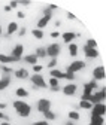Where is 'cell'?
Wrapping results in <instances>:
<instances>
[{"label": "cell", "instance_id": "6da1fadb", "mask_svg": "<svg viewBox=\"0 0 106 125\" xmlns=\"http://www.w3.org/2000/svg\"><path fill=\"white\" fill-rule=\"evenodd\" d=\"M13 109H15V112H17V115L21 116V118H28L32 115V106L28 103H25L24 100H15L13 101Z\"/></svg>", "mask_w": 106, "mask_h": 125}, {"label": "cell", "instance_id": "7a4b0ae2", "mask_svg": "<svg viewBox=\"0 0 106 125\" xmlns=\"http://www.w3.org/2000/svg\"><path fill=\"white\" fill-rule=\"evenodd\" d=\"M28 79H30V82L33 83L35 88H40V89H47V88H48L47 81H45V77H43L40 73H35V74H32V76L28 77Z\"/></svg>", "mask_w": 106, "mask_h": 125}, {"label": "cell", "instance_id": "3957f363", "mask_svg": "<svg viewBox=\"0 0 106 125\" xmlns=\"http://www.w3.org/2000/svg\"><path fill=\"white\" fill-rule=\"evenodd\" d=\"M85 69V61H82V60H73L70 64L67 66V69H66V73H76V72H81V70H84Z\"/></svg>", "mask_w": 106, "mask_h": 125}, {"label": "cell", "instance_id": "277c9868", "mask_svg": "<svg viewBox=\"0 0 106 125\" xmlns=\"http://www.w3.org/2000/svg\"><path fill=\"white\" fill-rule=\"evenodd\" d=\"M45 49H47V57H51V58H57L61 52V45L60 43H51L48 46H45Z\"/></svg>", "mask_w": 106, "mask_h": 125}, {"label": "cell", "instance_id": "5b68a950", "mask_svg": "<svg viewBox=\"0 0 106 125\" xmlns=\"http://www.w3.org/2000/svg\"><path fill=\"white\" fill-rule=\"evenodd\" d=\"M51 107H52V103L48 98H40L36 103V109H37V112H40V113H45L47 110H51Z\"/></svg>", "mask_w": 106, "mask_h": 125}, {"label": "cell", "instance_id": "8992f818", "mask_svg": "<svg viewBox=\"0 0 106 125\" xmlns=\"http://www.w3.org/2000/svg\"><path fill=\"white\" fill-rule=\"evenodd\" d=\"M61 91H63V94H64L66 97H73L75 94H76V91H78V85L75 83V82L66 83V85L61 88Z\"/></svg>", "mask_w": 106, "mask_h": 125}, {"label": "cell", "instance_id": "52a82bcc", "mask_svg": "<svg viewBox=\"0 0 106 125\" xmlns=\"http://www.w3.org/2000/svg\"><path fill=\"white\" fill-rule=\"evenodd\" d=\"M90 112H91V116H103V118H105V112H106L105 103H97V104H93V107L90 109Z\"/></svg>", "mask_w": 106, "mask_h": 125}, {"label": "cell", "instance_id": "ba28073f", "mask_svg": "<svg viewBox=\"0 0 106 125\" xmlns=\"http://www.w3.org/2000/svg\"><path fill=\"white\" fill-rule=\"evenodd\" d=\"M11 55L17 60V61H21L23 60V57H24V46L21 45V43H17L12 48V51H11Z\"/></svg>", "mask_w": 106, "mask_h": 125}, {"label": "cell", "instance_id": "9c48e42d", "mask_svg": "<svg viewBox=\"0 0 106 125\" xmlns=\"http://www.w3.org/2000/svg\"><path fill=\"white\" fill-rule=\"evenodd\" d=\"M103 101H105V88H102L99 91H94L91 94V100H90L91 104H97V103H103Z\"/></svg>", "mask_w": 106, "mask_h": 125}, {"label": "cell", "instance_id": "30bf717a", "mask_svg": "<svg viewBox=\"0 0 106 125\" xmlns=\"http://www.w3.org/2000/svg\"><path fill=\"white\" fill-rule=\"evenodd\" d=\"M105 79V67L103 66H97L93 69V81L99 82V81H103Z\"/></svg>", "mask_w": 106, "mask_h": 125}, {"label": "cell", "instance_id": "8fae6325", "mask_svg": "<svg viewBox=\"0 0 106 125\" xmlns=\"http://www.w3.org/2000/svg\"><path fill=\"white\" fill-rule=\"evenodd\" d=\"M61 36V39H63V42L64 43H73V40L76 39V33H75V31H64V33H61L60 34Z\"/></svg>", "mask_w": 106, "mask_h": 125}, {"label": "cell", "instance_id": "7c38bea8", "mask_svg": "<svg viewBox=\"0 0 106 125\" xmlns=\"http://www.w3.org/2000/svg\"><path fill=\"white\" fill-rule=\"evenodd\" d=\"M82 51H84V55H85L87 58H90V60H94V58H97V57H99V51H97V49L88 48V46H85V45H84Z\"/></svg>", "mask_w": 106, "mask_h": 125}, {"label": "cell", "instance_id": "4fadbf2b", "mask_svg": "<svg viewBox=\"0 0 106 125\" xmlns=\"http://www.w3.org/2000/svg\"><path fill=\"white\" fill-rule=\"evenodd\" d=\"M18 28H20L18 22H15V21L9 22V24H8V28H6V33H5V37H9V36L15 34V33L18 31Z\"/></svg>", "mask_w": 106, "mask_h": 125}, {"label": "cell", "instance_id": "5bb4252c", "mask_svg": "<svg viewBox=\"0 0 106 125\" xmlns=\"http://www.w3.org/2000/svg\"><path fill=\"white\" fill-rule=\"evenodd\" d=\"M12 62H18L12 55H6V54H0V64L2 66H8V64H12Z\"/></svg>", "mask_w": 106, "mask_h": 125}, {"label": "cell", "instance_id": "9a60e30c", "mask_svg": "<svg viewBox=\"0 0 106 125\" xmlns=\"http://www.w3.org/2000/svg\"><path fill=\"white\" fill-rule=\"evenodd\" d=\"M51 18H52V17H47V15H43V17H40V18L37 20V28H39V30H43L45 27H47V25L49 24Z\"/></svg>", "mask_w": 106, "mask_h": 125}, {"label": "cell", "instance_id": "2e32d148", "mask_svg": "<svg viewBox=\"0 0 106 125\" xmlns=\"http://www.w3.org/2000/svg\"><path fill=\"white\" fill-rule=\"evenodd\" d=\"M49 74H51V77H54V79H57V81H61V79H64V77H66V73L61 72V70H58V69L49 70Z\"/></svg>", "mask_w": 106, "mask_h": 125}, {"label": "cell", "instance_id": "e0dca14e", "mask_svg": "<svg viewBox=\"0 0 106 125\" xmlns=\"http://www.w3.org/2000/svg\"><path fill=\"white\" fill-rule=\"evenodd\" d=\"M13 76L17 77V79H28L30 74L25 69H18V70H13Z\"/></svg>", "mask_w": 106, "mask_h": 125}, {"label": "cell", "instance_id": "ac0fdd59", "mask_svg": "<svg viewBox=\"0 0 106 125\" xmlns=\"http://www.w3.org/2000/svg\"><path fill=\"white\" fill-rule=\"evenodd\" d=\"M23 60L27 62V64H30V66L37 64V57H36L35 54H27V55H24V57H23Z\"/></svg>", "mask_w": 106, "mask_h": 125}, {"label": "cell", "instance_id": "d6986e66", "mask_svg": "<svg viewBox=\"0 0 106 125\" xmlns=\"http://www.w3.org/2000/svg\"><path fill=\"white\" fill-rule=\"evenodd\" d=\"M78 48H79V46H78L76 43H75V42H73V43H69V45H67V51H69V55L75 58V57L78 55Z\"/></svg>", "mask_w": 106, "mask_h": 125}, {"label": "cell", "instance_id": "ffe728a7", "mask_svg": "<svg viewBox=\"0 0 106 125\" xmlns=\"http://www.w3.org/2000/svg\"><path fill=\"white\" fill-rule=\"evenodd\" d=\"M11 85V76H3L0 77V91H5Z\"/></svg>", "mask_w": 106, "mask_h": 125}, {"label": "cell", "instance_id": "44dd1931", "mask_svg": "<svg viewBox=\"0 0 106 125\" xmlns=\"http://www.w3.org/2000/svg\"><path fill=\"white\" fill-rule=\"evenodd\" d=\"M28 91L25 89V88H17V89H15V95H17L20 100H23V98H27L28 97Z\"/></svg>", "mask_w": 106, "mask_h": 125}, {"label": "cell", "instance_id": "7402d4cb", "mask_svg": "<svg viewBox=\"0 0 106 125\" xmlns=\"http://www.w3.org/2000/svg\"><path fill=\"white\" fill-rule=\"evenodd\" d=\"M88 125H105V118L103 116H91Z\"/></svg>", "mask_w": 106, "mask_h": 125}, {"label": "cell", "instance_id": "603a6c76", "mask_svg": "<svg viewBox=\"0 0 106 125\" xmlns=\"http://www.w3.org/2000/svg\"><path fill=\"white\" fill-rule=\"evenodd\" d=\"M35 55L37 57V60H39V58H45V57H47V49H45V46H39V48H36Z\"/></svg>", "mask_w": 106, "mask_h": 125}, {"label": "cell", "instance_id": "cb8c5ba5", "mask_svg": "<svg viewBox=\"0 0 106 125\" xmlns=\"http://www.w3.org/2000/svg\"><path fill=\"white\" fill-rule=\"evenodd\" d=\"M43 115V121H47V122H49V121H54L55 118H57V115L52 112V110H47V112H45V113H42Z\"/></svg>", "mask_w": 106, "mask_h": 125}, {"label": "cell", "instance_id": "d4e9b609", "mask_svg": "<svg viewBox=\"0 0 106 125\" xmlns=\"http://www.w3.org/2000/svg\"><path fill=\"white\" fill-rule=\"evenodd\" d=\"M32 36H33L35 39H37V40H42V39H43V31L39 30V28H33V30H32Z\"/></svg>", "mask_w": 106, "mask_h": 125}, {"label": "cell", "instance_id": "484cf974", "mask_svg": "<svg viewBox=\"0 0 106 125\" xmlns=\"http://www.w3.org/2000/svg\"><path fill=\"white\" fill-rule=\"evenodd\" d=\"M67 116H69V121H72V122H75V121H79V118H81V115H79L76 110H70Z\"/></svg>", "mask_w": 106, "mask_h": 125}, {"label": "cell", "instance_id": "4316f807", "mask_svg": "<svg viewBox=\"0 0 106 125\" xmlns=\"http://www.w3.org/2000/svg\"><path fill=\"white\" fill-rule=\"evenodd\" d=\"M79 107L84 109V110H90V109L93 107V104L90 103V101H82V100H81V101H79Z\"/></svg>", "mask_w": 106, "mask_h": 125}, {"label": "cell", "instance_id": "83f0119b", "mask_svg": "<svg viewBox=\"0 0 106 125\" xmlns=\"http://www.w3.org/2000/svg\"><path fill=\"white\" fill-rule=\"evenodd\" d=\"M85 46H88V48H93V49H97V42L94 39H88L85 42Z\"/></svg>", "mask_w": 106, "mask_h": 125}, {"label": "cell", "instance_id": "f1b7e54d", "mask_svg": "<svg viewBox=\"0 0 106 125\" xmlns=\"http://www.w3.org/2000/svg\"><path fill=\"white\" fill-rule=\"evenodd\" d=\"M2 72H3L5 76H11V74L13 73V70H12L11 67H8V66H2Z\"/></svg>", "mask_w": 106, "mask_h": 125}, {"label": "cell", "instance_id": "f546056e", "mask_svg": "<svg viewBox=\"0 0 106 125\" xmlns=\"http://www.w3.org/2000/svg\"><path fill=\"white\" fill-rule=\"evenodd\" d=\"M52 86H60V81L54 79V77H49V83H48V88H52Z\"/></svg>", "mask_w": 106, "mask_h": 125}, {"label": "cell", "instance_id": "4dcf8cb0", "mask_svg": "<svg viewBox=\"0 0 106 125\" xmlns=\"http://www.w3.org/2000/svg\"><path fill=\"white\" fill-rule=\"evenodd\" d=\"M57 58H52V60H49V62H48V69L49 70H52V69H55V66H57Z\"/></svg>", "mask_w": 106, "mask_h": 125}, {"label": "cell", "instance_id": "1f68e13d", "mask_svg": "<svg viewBox=\"0 0 106 125\" xmlns=\"http://www.w3.org/2000/svg\"><path fill=\"white\" fill-rule=\"evenodd\" d=\"M66 73V72H64ZM66 81H69V82H75V74L73 73H66V77H64Z\"/></svg>", "mask_w": 106, "mask_h": 125}, {"label": "cell", "instance_id": "d6a6232c", "mask_svg": "<svg viewBox=\"0 0 106 125\" xmlns=\"http://www.w3.org/2000/svg\"><path fill=\"white\" fill-rule=\"evenodd\" d=\"M17 33H18V36H24V34L27 33V28H25V27H21V28H18Z\"/></svg>", "mask_w": 106, "mask_h": 125}, {"label": "cell", "instance_id": "836d02e7", "mask_svg": "<svg viewBox=\"0 0 106 125\" xmlns=\"http://www.w3.org/2000/svg\"><path fill=\"white\" fill-rule=\"evenodd\" d=\"M42 69H43V67H42L40 64H35V66H33V72H35V73H39V72H42Z\"/></svg>", "mask_w": 106, "mask_h": 125}, {"label": "cell", "instance_id": "e575fe53", "mask_svg": "<svg viewBox=\"0 0 106 125\" xmlns=\"http://www.w3.org/2000/svg\"><path fill=\"white\" fill-rule=\"evenodd\" d=\"M32 125H49V122H47V121H36Z\"/></svg>", "mask_w": 106, "mask_h": 125}, {"label": "cell", "instance_id": "d590c367", "mask_svg": "<svg viewBox=\"0 0 106 125\" xmlns=\"http://www.w3.org/2000/svg\"><path fill=\"white\" fill-rule=\"evenodd\" d=\"M60 34H61V33H58V31H52L49 36H51L52 39H57V37H60Z\"/></svg>", "mask_w": 106, "mask_h": 125}, {"label": "cell", "instance_id": "8d00e7d4", "mask_svg": "<svg viewBox=\"0 0 106 125\" xmlns=\"http://www.w3.org/2000/svg\"><path fill=\"white\" fill-rule=\"evenodd\" d=\"M8 6H9L11 9H15V8H18V2H11Z\"/></svg>", "mask_w": 106, "mask_h": 125}, {"label": "cell", "instance_id": "74e56055", "mask_svg": "<svg viewBox=\"0 0 106 125\" xmlns=\"http://www.w3.org/2000/svg\"><path fill=\"white\" fill-rule=\"evenodd\" d=\"M43 15H47V17H52V12H51L48 8H45V10H43Z\"/></svg>", "mask_w": 106, "mask_h": 125}, {"label": "cell", "instance_id": "f35d334b", "mask_svg": "<svg viewBox=\"0 0 106 125\" xmlns=\"http://www.w3.org/2000/svg\"><path fill=\"white\" fill-rule=\"evenodd\" d=\"M49 91L51 92H58V91H61V86H52V88H49Z\"/></svg>", "mask_w": 106, "mask_h": 125}, {"label": "cell", "instance_id": "ab89813d", "mask_svg": "<svg viewBox=\"0 0 106 125\" xmlns=\"http://www.w3.org/2000/svg\"><path fill=\"white\" fill-rule=\"evenodd\" d=\"M17 17L23 20V18H25V13H24V12H17Z\"/></svg>", "mask_w": 106, "mask_h": 125}, {"label": "cell", "instance_id": "60d3db41", "mask_svg": "<svg viewBox=\"0 0 106 125\" xmlns=\"http://www.w3.org/2000/svg\"><path fill=\"white\" fill-rule=\"evenodd\" d=\"M67 18L69 20H76V17H75L73 13H70V12H67Z\"/></svg>", "mask_w": 106, "mask_h": 125}, {"label": "cell", "instance_id": "b9f144b4", "mask_svg": "<svg viewBox=\"0 0 106 125\" xmlns=\"http://www.w3.org/2000/svg\"><path fill=\"white\" fill-rule=\"evenodd\" d=\"M3 109H6V103H2V101H0V112H2Z\"/></svg>", "mask_w": 106, "mask_h": 125}, {"label": "cell", "instance_id": "7bdbcfd3", "mask_svg": "<svg viewBox=\"0 0 106 125\" xmlns=\"http://www.w3.org/2000/svg\"><path fill=\"white\" fill-rule=\"evenodd\" d=\"M18 5H23V6H30V2H20Z\"/></svg>", "mask_w": 106, "mask_h": 125}, {"label": "cell", "instance_id": "ee69618b", "mask_svg": "<svg viewBox=\"0 0 106 125\" xmlns=\"http://www.w3.org/2000/svg\"><path fill=\"white\" fill-rule=\"evenodd\" d=\"M0 119H8V116H6L3 112H0Z\"/></svg>", "mask_w": 106, "mask_h": 125}, {"label": "cell", "instance_id": "f6af8a7d", "mask_svg": "<svg viewBox=\"0 0 106 125\" xmlns=\"http://www.w3.org/2000/svg\"><path fill=\"white\" fill-rule=\"evenodd\" d=\"M2 36H3V28H2V24H0V39H2Z\"/></svg>", "mask_w": 106, "mask_h": 125}, {"label": "cell", "instance_id": "bcb514c9", "mask_svg": "<svg viewBox=\"0 0 106 125\" xmlns=\"http://www.w3.org/2000/svg\"><path fill=\"white\" fill-rule=\"evenodd\" d=\"M0 125H11L8 121H3V122H0Z\"/></svg>", "mask_w": 106, "mask_h": 125}, {"label": "cell", "instance_id": "7dc6e473", "mask_svg": "<svg viewBox=\"0 0 106 125\" xmlns=\"http://www.w3.org/2000/svg\"><path fill=\"white\" fill-rule=\"evenodd\" d=\"M64 125H75V122H72V121H67V122H66Z\"/></svg>", "mask_w": 106, "mask_h": 125}]
</instances>
